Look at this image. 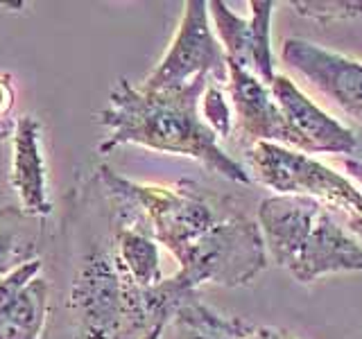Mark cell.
Segmentation results:
<instances>
[{"label": "cell", "instance_id": "cell-6", "mask_svg": "<svg viewBox=\"0 0 362 339\" xmlns=\"http://www.w3.org/2000/svg\"><path fill=\"white\" fill-rule=\"evenodd\" d=\"M199 77H211L218 84L229 82V64L218 34L211 28L209 3L188 0L165 54L141 86L147 90L177 88Z\"/></svg>", "mask_w": 362, "mask_h": 339}, {"label": "cell", "instance_id": "cell-16", "mask_svg": "<svg viewBox=\"0 0 362 339\" xmlns=\"http://www.w3.org/2000/svg\"><path fill=\"white\" fill-rule=\"evenodd\" d=\"M288 5L294 9V14L320 23L322 28L362 16V3L358 0H292Z\"/></svg>", "mask_w": 362, "mask_h": 339}, {"label": "cell", "instance_id": "cell-17", "mask_svg": "<svg viewBox=\"0 0 362 339\" xmlns=\"http://www.w3.org/2000/svg\"><path fill=\"white\" fill-rule=\"evenodd\" d=\"M202 116H204V122H206L218 136H222V138H226V136L231 133L233 113H231L229 102L224 100V90L218 82H211L206 93L202 97Z\"/></svg>", "mask_w": 362, "mask_h": 339}, {"label": "cell", "instance_id": "cell-19", "mask_svg": "<svg viewBox=\"0 0 362 339\" xmlns=\"http://www.w3.org/2000/svg\"><path fill=\"white\" fill-rule=\"evenodd\" d=\"M238 339H297L292 333L276 326H258L238 316Z\"/></svg>", "mask_w": 362, "mask_h": 339}, {"label": "cell", "instance_id": "cell-10", "mask_svg": "<svg viewBox=\"0 0 362 339\" xmlns=\"http://www.w3.org/2000/svg\"><path fill=\"white\" fill-rule=\"evenodd\" d=\"M43 258L0 280V339H41L50 310V280Z\"/></svg>", "mask_w": 362, "mask_h": 339}, {"label": "cell", "instance_id": "cell-13", "mask_svg": "<svg viewBox=\"0 0 362 339\" xmlns=\"http://www.w3.org/2000/svg\"><path fill=\"white\" fill-rule=\"evenodd\" d=\"M111 203L116 215V251L120 265L139 287L158 285L165 278L161 269V251H158L161 244L154 240L139 215H134L116 199H111Z\"/></svg>", "mask_w": 362, "mask_h": 339}, {"label": "cell", "instance_id": "cell-4", "mask_svg": "<svg viewBox=\"0 0 362 339\" xmlns=\"http://www.w3.org/2000/svg\"><path fill=\"white\" fill-rule=\"evenodd\" d=\"M256 222L267 256L301 282L362 271V244L339 226L322 201L274 195L260 201Z\"/></svg>", "mask_w": 362, "mask_h": 339}, {"label": "cell", "instance_id": "cell-1", "mask_svg": "<svg viewBox=\"0 0 362 339\" xmlns=\"http://www.w3.org/2000/svg\"><path fill=\"white\" fill-rule=\"evenodd\" d=\"M52 246L50 310L41 339H145L168 326L190 297L173 276L139 287L116 251V215L98 174L79 177L64 197Z\"/></svg>", "mask_w": 362, "mask_h": 339}, {"label": "cell", "instance_id": "cell-15", "mask_svg": "<svg viewBox=\"0 0 362 339\" xmlns=\"http://www.w3.org/2000/svg\"><path fill=\"white\" fill-rule=\"evenodd\" d=\"M173 323L175 339H238V316L213 310L199 294L181 305Z\"/></svg>", "mask_w": 362, "mask_h": 339}, {"label": "cell", "instance_id": "cell-9", "mask_svg": "<svg viewBox=\"0 0 362 339\" xmlns=\"http://www.w3.org/2000/svg\"><path fill=\"white\" fill-rule=\"evenodd\" d=\"M269 88L294 138V150L303 154H356V133L317 107L290 77L276 75Z\"/></svg>", "mask_w": 362, "mask_h": 339}, {"label": "cell", "instance_id": "cell-21", "mask_svg": "<svg viewBox=\"0 0 362 339\" xmlns=\"http://www.w3.org/2000/svg\"><path fill=\"white\" fill-rule=\"evenodd\" d=\"M163 331H165V326H156L152 333H147V335H145V339H161Z\"/></svg>", "mask_w": 362, "mask_h": 339}, {"label": "cell", "instance_id": "cell-11", "mask_svg": "<svg viewBox=\"0 0 362 339\" xmlns=\"http://www.w3.org/2000/svg\"><path fill=\"white\" fill-rule=\"evenodd\" d=\"M229 95L238 129L254 143H279L294 150V138L272 88L240 66L229 64Z\"/></svg>", "mask_w": 362, "mask_h": 339}, {"label": "cell", "instance_id": "cell-20", "mask_svg": "<svg viewBox=\"0 0 362 339\" xmlns=\"http://www.w3.org/2000/svg\"><path fill=\"white\" fill-rule=\"evenodd\" d=\"M344 170L362 186V158H346ZM349 231L362 242V210L360 213H349Z\"/></svg>", "mask_w": 362, "mask_h": 339}, {"label": "cell", "instance_id": "cell-5", "mask_svg": "<svg viewBox=\"0 0 362 339\" xmlns=\"http://www.w3.org/2000/svg\"><path fill=\"white\" fill-rule=\"evenodd\" d=\"M247 163L258 184L276 195L310 197L349 213L362 210V190L310 154L279 143H254L247 150Z\"/></svg>", "mask_w": 362, "mask_h": 339}, {"label": "cell", "instance_id": "cell-7", "mask_svg": "<svg viewBox=\"0 0 362 339\" xmlns=\"http://www.w3.org/2000/svg\"><path fill=\"white\" fill-rule=\"evenodd\" d=\"M276 3L249 0V18L238 16L222 0H209L213 30L224 48L226 64L240 66L260 82H274V50H272V16Z\"/></svg>", "mask_w": 362, "mask_h": 339}, {"label": "cell", "instance_id": "cell-8", "mask_svg": "<svg viewBox=\"0 0 362 339\" xmlns=\"http://www.w3.org/2000/svg\"><path fill=\"white\" fill-rule=\"evenodd\" d=\"M281 59L351 118L362 122V61L299 37L283 41Z\"/></svg>", "mask_w": 362, "mask_h": 339}, {"label": "cell", "instance_id": "cell-3", "mask_svg": "<svg viewBox=\"0 0 362 339\" xmlns=\"http://www.w3.org/2000/svg\"><path fill=\"white\" fill-rule=\"evenodd\" d=\"M211 82V77H199L186 86L147 90L120 77L109 93V105L98 113V122L107 127L98 152L109 154L120 145H139L188 156L233 184H252V174L222 150L220 136L204 122L199 107Z\"/></svg>", "mask_w": 362, "mask_h": 339}, {"label": "cell", "instance_id": "cell-18", "mask_svg": "<svg viewBox=\"0 0 362 339\" xmlns=\"http://www.w3.org/2000/svg\"><path fill=\"white\" fill-rule=\"evenodd\" d=\"M14 97V79H11L9 73H0V143L11 138L16 129V120L11 118Z\"/></svg>", "mask_w": 362, "mask_h": 339}, {"label": "cell", "instance_id": "cell-12", "mask_svg": "<svg viewBox=\"0 0 362 339\" xmlns=\"http://www.w3.org/2000/svg\"><path fill=\"white\" fill-rule=\"evenodd\" d=\"M9 184L21 199V208L34 218H50L52 201L48 186V167L43 156L41 120L37 116H21L11 136V172Z\"/></svg>", "mask_w": 362, "mask_h": 339}, {"label": "cell", "instance_id": "cell-2", "mask_svg": "<svg viewBox=\"0 0 362 339\" xmlns=\"http://www.w3.org/2000/svg\"><path fill=\"white\" fill-rule=\"evenodd\" d=\"M95 174L109 197L139 215L177 260L173 278L188 294H199L202 285L245 287L265 271L269 256L260 226L231 197L190 179L139 184L109 165Z\"/></svg>", "mask_w": 362, "mask_h": 339}, {"label": "cell", "instance_id": "cell-14", "mask_svg": "<svg viewBox=\"0 0 362 339\" xmlns=\"http://www.w3.org/2000/svg\"><path fill=\"white\" fill-rule=\"evenodd\" d=\"M48 242L45 220L18 206L0 208V280L39 260Z\"/></svg>", "mask_w": 362, "mask_h": 339}]
</instances>
